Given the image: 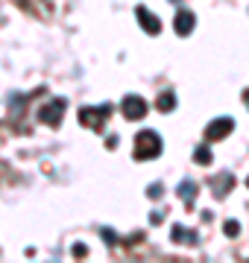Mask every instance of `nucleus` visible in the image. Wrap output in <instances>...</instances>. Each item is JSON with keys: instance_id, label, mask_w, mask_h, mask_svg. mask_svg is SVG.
<instances>
[{"instance_id": "f257e3e1", "label": "nucleus", "mask_w": 249, "mask_h": 263, "mask_svg": "<svg viewBox=\"0 0 249 263\" xmlns=\"http://www.w3.org/2000/svg\"><path fill=\"white\" fill-rule=\"evenodd\" d=\"M161 152V138L156 132H141L135 138V158L138 161H147V158H156Z\"/></svg>"}, {"instance_id": "f03ea898", "label": "nucleus", "mask_w": 249, "mask_h": 263, "mask_svg": "<svg viewBox=\"0 0 249 263\" xmlns=\"http://www.w3.org/2000/svg\"><path fill=\"white\" fill-rule=\"evenodd\" d=\"M109 114H112V105L106 102L100 108H82V112H79V120H82L85 126H91V129H103V123H106Z\"/></svg>"}, {"instance_id": "7ed1b4c3", "label": "nucleus", "mask_w": 249, "mask_h": 263, "mask_svg": "<svg viewBox=\"0 0 249 263\" xmlns=\"http://www.w3.org/2000/svg\"><path fill=\"white\" fill-rule=\"evenodd\" d=\"M62 112H65V100H50L47 105H42V112H38V117H42L44 123H50V126H56V123L62 120Z\"/></svg>"}, {"instance_id": "20e7f679", "label": "nucleus", "mask_w": 249, "mask_h": 263, "mask_svg": "<svg viewBox=\"0 0 249 263\" xmlns=\"http://www.w3.org/2000/svg\"><path fill=\"white\" fill-rule=\"evenodd\" d=\"M229 132H232V120H229V117H217V120L205 129V141H220Z\"/></svg>"}, {"instance_id": "39448f33", "label": "nucleus", "mask_w": 249, "mask_h": 263, "mask_svg": "<svg viewBox=\"0 0 249 263\" xmlns=\"http://www.w3.org/2000/svg\"><path fill=\"white\" fill-rule=\"evenodd\" d=\"M144 112H147V102L144 100H138V97H126L123 114L129 117V120H141V117H144Z\"/></svg>"}, {"instance_id": "423d86ee", "label": "nucleus", "mask_w": 249, "mask_h": 263, "mask_svg": "<svg viewBox=\"0 0 249 263\" xmlns=\"http://www.w3.org/2000/svg\"><path fill=\"white\" fill-rule=\"evenodd\" d=\"M138 18H141V24H144V30H147V32H158V30H161V20L153 18V15L144 9V6H138Z\"/></svg>"}, {"instance_id": "0eeeda50", "label": "nucleus", "mask_w": 249, "mask_h": 263, "mask_svg": "<svg viewBox=\"0 0 249 263\" xmlns=\"http://www.w3.org/2000/svg\"><path fill=\"white\" fill-rule=\"evenodd\" d=\"M191 30H194V15H191V12H179L176 15V32L179 35H188Z\"/></svg>"}, {"instance_id": "6e6552de", "label": "nucleus", "mask_w": 249, "mask_h": 263, "mask_svg": "<svg viewBox=\"0 0 249 263\" xmlns=\"http://www.w3.org/2000/svg\"><path fill=\"white\" fill-rule=\"evenodd\" d=\"M173 105H176V97H173L170 91H167V94H161V100H158V108H161V112H170Z\"/></svg>"}, {"instance_id": "1a4fd4ad", "label": "nucleus", "mask_w": 249, "mask_h": 263, "mask_svg": "<svg viewBox=\"0 0 249 263\" xmlns=\"http://www.w3.org/2000/svg\"><path fill=\"white\" fill-rule=\"evenodd\" d=\"M194 193H197V190H194V184H191V182H185L182 187H179V196H185V202H188V205L194 202Z\"/></svg>"}, {"instance_id": "9d476101", "label": "nucleus", "mask_w": 249, "mask_h": 263, "mask_svg": "<svg viewBox=\"0 0 249 263\" xmlns=\"http://www.w3.org/2000/svg\"><path fill=\"white\" fill-rule=\"evenodd\" d=\"M173 240H176V243H182V240H185V243H194V234L182 231V228H173Z\"/></svg>"}, {"instance_id": "9b49d317", "label": "nucleus", "mask_w": 249, "mask_h": 263, "mask_svg": "<svg viewBox=\"0 0 249 263\" xmlns=\"http://www.w3.org/2000/svg\"><path fill=\"white\" fill-rule=\"evenodd\" d=\"M197 161H211V152H208V149H197Z\"/></svg>"}, {"instance_id": "f8f14e48", "label": "nucleus", "mask_w": 249, "mask_h": 263, "mask_svg": "<svg viewBox=\"0 0 249 263\" xmlns=\"http://www.w3.org/2000/svg\"><path fill=\"white\" fill-rule=\"evenodd\" d=\"M226 234H238V223H226Z\"/></svg>"}, {"instance_id": "ddd939ff", "label": "nucleus", "mask_w": 249, "mask_h": 263, "mask_svg": "<svg viewBox=\"0 0 249 263\" xmlns=\"http://www.w3.org/2000/svg\"><path fill=\"white\" fill-rule=\"evenodd\" d=\"M173 3H176V0H173Z\"/></svg>"}]
</instances>
